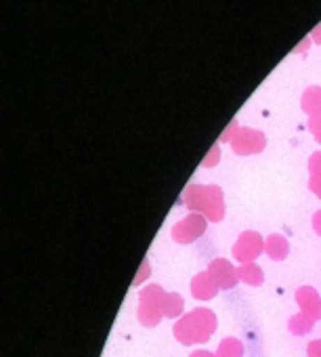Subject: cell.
<instances>
[{
	"label": "cell",
	"mask_w": 321,
	"mask_h": 357,
	"mask_svg": "<svg viewBox=\"0 0 321 357\" xmlns=\"http://www.w3.org/2000/svg\"><path fill=\"white\" fill-rule=\"evenodd\" d=\"M217 330V315L206 309V307H200V309H194L191 313H187L185 317H181L173 332H175V338L181 342V344H196V342H206Z\"/></svg>",
	"instance_id": "6da1fadb"
},
{
	"label": "cell",
	"mask_w": 321,
	"mask_h": 357,
	"mask_svg": "<svg viewBox=\"0 0 321 357\" xmlns=\"http://www.w3.org/2000/svg\"><path fill=\"white\" fill-rule=\"evenodd\" d=\"M183 204L191 213H200L212 223H219L225 217L223 192L217 185H189L183 192Z\"/></svg>",
	"instance_id": "7a4b0ae2"
},
{
	"label": "cell",
	"mask_w": 321,
	"mask_h": 357,
	"mask_svg": "<svg viewBox=\"0 0 321 357\" xmlns=\"http://www.w3.org/2000/svg\"><path fill=\"white\" fill-rule=\"evenodd\" d=\"M164 290L159 286H147L141 290L139 294V321L147 328L157 326V321L162 319V298H164Z\"/></svg>",
	"instance_id": "3957f363"
},
{
	"label": "cell",
	"mask_w": 321,
	"mask_h": 357,
	"mask_svg": "<svg viewBox=\"0 0 321 357\" xmlns=\"http://www.w3.org/2000/svg\"><path fill=\"white\" fill-rule=\"evenodd\" d=\"M206 227H208V219L200 213H191L183 221H179L171 234H173V240L179 244H191L206 231Z\"/></svg>",
	"instance_id": "277c9868"
},
{
	"label": "cell",
	"mask_w": 321,
	"mask_h": 357,
	"mask_svg": "<svg viewBox=\"0 0 321 357\" xmlns=\"http://www.w3.org/2000/svg\"><path fill=\"white\" fill-rule=\"evenodd\" d=\"M263 252H265V240H263V236L256 234V231H244V234L237 238L235 246H233V257H235L242 265L254 263Z\"/></svg>",
	"instance_id": "5b68a950"
},
{
	"label": "cell",
	"mask_w": 321,
	"mask_h": 357,
	"mask_svg": "<svg viewBox=\"0 0 321 357\" xmlns=\"http://www.w3.org/2000/svg\"><path fill=\"white\" fill-rule=\"evenodd\" d=\"M267 145V137L260 130L254 128H240L231 141V147L240 155H254L260 153Z\"/></svg>",
	"instance_id": "8992f818"
},
{
	"label": "cell",
	"mask_w": 321,
	"mask_h": 357,
	"mask_svg": "<svg viewBox=\"0 0 321 357\" xmlns=\"http://www.w3.org/2000/svg\"><path fill=\"white\" fill-rule=\"evenodd\" d=\"M208 273L214 278V282L219 284L221 290H231V288H235L237 282H240L237 269H235L229 261H225V259L212 261V263L208 265Z\"/></svg>",
	"instance_id": "52a82bcc"
},
{
	"label": "cell",
	"mask_w": 321,
	"mask_h": 357,
	"mask_svg": "<svg viewBox=\"0 0 321 357\" xmlns=\"http://www.w3.org/2000/svg\"><path fill=\"white\" fill-rule=\"evenodd\" d=\"M296 303L300 305V313L313 317L315 321L321 319V296L311 286H302L296 292Z\"/></svg>",
	"instance_id": "ba28073f"
},
{
	"label": "cell",
	"mask_w": 321,
	"mask_h": 357,
	"mask_svg": "<svg viewBox=\"0 0 321 357\" xmlns=\"http://www.w3.org/2000/svg\"><path fill=\"white\" fill-rule=\"evenodd\" d=\"M219 290H221L219 284L214 282V278L208 271H202L191 280V294L198 301H210L219 294Z\"/></svg>",
	"instance_id": "9c48e42d"
},
{
	"label": "cell",
	"mask_w": 321,
	"mask_h": 357,
	"mask_svg": "<svg viewBox=\"0 0 321 357\" xmlns=\"http://www.w3.org/2000/svg\"><path fill=\"white\" fill-rule=\"evenodd\" d=\"M290 252V244L283 236L273 234L265 240V255L273 261H283Z\"/></svg>",
	"instance_id": "30bf717a"
},
{
	"label": "cell",
	"mask_w": 321,
	"mask_h": 357,
	"mask_svg": "<svg viewBox=\"0 0 321 357\" xmlns=\"http://www.w3.org/2000/svg\"><path fill=\"white\" fill-rule=\"evenodd\" d=\"M237 275H240V282H244L248 286H260L265 282V273H263V269L256 263L240 265L237 267Z\"/></svg>",
	"instance_id": "8fae6325"
},
{
	"label": "cell",
	"mask_w": 321,
	"mask_h": 357,
	"mask_svg": "<svg viewBox=\"0 0 321 357\" xmlns=\"http://www.w3.org/2000/svg\"><path fill=\"white\" fill-rule=\"evenodd\" d=\"M185 309V301L177 292H166L162 298V315L164 317H179Z\"/></svg>",
	"instance_id": "7c38bea8"
},
{
	"label": "cell",
	"mask_w": 321,
	"mask_h": 357,
	"mask_svg": "<svg viewBox=\"0 0 321 357\" xmlns=\"http://www.w3.org/2000/svg\"><path fill=\"white\" fill-rule=\"evenodd\" d=\"M302 109L311 116L321 114V89H308L302 95Z\"/></svg>",
	"instance_id": "4fadbf2b"
},
{
	"label": "cell",
	"mask_w": 321,
	"mask_h": 357,
	"mask_svg": "<svg viewBox=\"0 0 321 357\" xmlns=\"http://www.w3.org/2000/svg\"><path fill=\"white\" fill-rule=\"evenodd\" d=\"M242 355H244V344L237 338H225L217 349V357H242Z\"/></svg>",
	"instance_id": "5bb4252c"
},
{
	"label": "cell",
	"mask_w": 321,
	"mask_h": 357,
	"mask_svg": "<svg viewBox=\"0 0 321 357\" xmlns=\"http://www.w3.org/2000/svg\"><path fill=\"white\" fill-rule=\"evenodd\" d=\"M315 326V319L304 315V313H298L290 319V332L292 334H298V336H304L311 328Z\"/></svg>",
	"instance_id": "9a60e30c"
},
{
	"label": "cell",
	"mask_w": 321,
	"mask_h": 357,
	"mask_svg": "<svg viewBox=\"0 0 321 357\" xmlns=\"http://www.w3.org/2000/svg\"><path fill=\"white\" fill-rule=\"evenodd\" d=\"M219 160H221V147H219V145H212L210 151H208V155L202 160V166H204V168L214 166V164H219Z\"/></svg>",
	"instance_id": "2e32d148"
},
{
	"label": "cell",
	"mask_w": 321,
	"mask_h": 357,
	"mask_svg": "<svg viewBox=\"0 0 321 357\" xmlns=\"http://www.w3.org/2000/svg\"><path fill=\"white\" fill-rule=\"evenodd\" d=\"M308 172H311V176L321 174V151H317V153L311 155V160H308Z\"/></svg>",
	"instance_id": "e0dca14e"
},
{
	"label": "cell",
	"mask_w": 321,
	"mask_h": 357,
	"mask_svg": "<svg viewBox=\"0 0 321 357\" xmlns=\"http://www.w3.org/2000/svg\"><path fill=\"white\" fill-rule=\"evenodd\" d=\"M308 128H311V132L315 135V139L321 143V114L311 116V120H308Z\"/></svg>",
	"instance_id": "ac0fdd59"
},
{
	"label": "cell",
	"mask_w": 321,
	"mask_h": 357,
	"mask_svg": "<svg viewBox=\"0 0 321 357\" xmlns=\"http://www.w3.org/2000/svg\"><path fill=\"white\" fill-rule=\"evenodd\" d=\"M237 130H240V126H237V122H235V120H233V122H231V124H229V128H227V130H225V132H223V135H221V141H223V143H227V141H229V143H231V141H233V137H235V132H237Z\"/></svg>",
	"instance_id": "d6986e66"
},
{
	"label": "cell",
	"mask_w": 321,
	"mask_h": 357,
	"mask_svg": "<svg viewBox=\"0 0 321 357\" xmlns=\"http://www.w3.org/2000/svg\"><path fill=\"white\" fill-rule=\"evenodd\" d=\"M306 355H308V357H321V340H313V342H308V347H306Z\"/></svg>",
	"instance_id": "ffe728a7"
},
{
	"label": "cell",
	"mask_w": 321,
	"mask_h": 357,
	"mask_svg": "<svg viewBox=\"0 0 321 357\" xmlns=\"http://www.w3.org/2000/svg\"><path fill=\"white\" fill-rule=\"evenodd\" d=\"M308 188H311V192H313L315 196H319V198H321V174H317V176H311Z\"/></svg>",
	"instance_id": "44dd1931"
},
{
	"label": "cell",
	"mask_w": 321,
	"mask_h": 357,
	"mask_svg": "<svg viewBox=\"0 0 321 357\" xmlns=\"http://www.w3.org/2000/svg\"><path fill=\"white\" fill-rule=\"evenodd\" d=\"M149 269H151V267H149V263H147V261H143V263H141V269H139V275L134 278V286H136V284H141V282H143V278H149V273H151Z\"/></svg>",
	"instance_id": "7402d4cb"
},
{
	"label": "cell",
	"mask_w": 321,
	"mask_h": 357,
	"mask_svg": "<svg viewBox=\"0 0 321 357\" xmlns=\"http://www.w3.org/2000/svg\"><path fill=\"white\" fill-rule=\"evenodd\" d=\"M313 229L321 236V211L315 213V217H313Z\"/></svg>",
	"instance_id": "603a6c76"
},
{
	"label": "cell",
	"mask_w": 321,
	"mask_h": 357,
	"mask_svg": "<svg viewBox=\"0 0 321 357\" xmlns=\"http://www.w3.org/2000/svg\"><path fill=\"white\" fill-rule=\"evenodd\" d=\"M189 357H217L214 353H210V351H194Z\"/></svg>",
	"instance_id": "cb8c5ba5"
}]
</instances>
